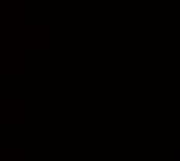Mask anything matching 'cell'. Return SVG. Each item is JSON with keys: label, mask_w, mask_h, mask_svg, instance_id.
<instances>
[{"label": "cell", "mask_w": 180, "mask_h": 161, "mask_svg": "<svg viewBox=\"0 0 180 161\" xmlns=\"http://www.w3.org/2000/svg\"><path fill=\"white\" fill-rule=\"evenodd\" d=\"M172 158L176 160V161H180V149L179 147L172 150Z\"/></svg>", "instance_id": "cell-1"}]
</instances>
